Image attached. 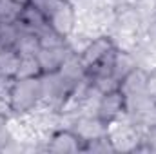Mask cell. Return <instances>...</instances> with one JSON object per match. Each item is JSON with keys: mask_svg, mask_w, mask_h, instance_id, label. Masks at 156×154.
Listing matches in <instances>:
<instances>
[{"mask_svg": "<svg viewBox=\"0 0 156 154\" xmlns=\"http://www.w3.org/2000/svg\"><path fill=\"white\" fill-rule=\"evenodd\" d=\"M35 7L45 15L49 26L60 33L64 38H69L76 29V7L73 0H29Z\"/></svg>", "mask_w": 156, "mask_h": 154, "instance_id": "obj_1", "label": "cell"}, {"mask_svg": "<svg viewBox=\"0 0 156 154\" xmlns=\"http://www.w3.org/2000/svg\"><path fill=\"white\" fill-rule=\"evenodd\" d=\"M42 103V78H15L9 94V113L27 114Z\"/></svg>", "mask_w": 156, "mask_h": 154, "instance_id": "obj_2", "label": "cell"}, {"mask_svg": "<svg viewBox=\"0 0 156 154\" xmlns=\"http://www.w3.org/2000/svg\"><path fill=\"white\" fill-rule=\"evenodd\" d=\"M40 78H42V103L51 111L60 113L67 103V100L71 98V94L75 93L76 83L67 80L60 71L42 75Z\"/></svg>", "mask_w": 156, "mask_h": 154, "instance_id": "obj_3", "label": "cell"}, {"mask_svg": "<svg viewBox=\"0 0 156 154\" xmlns=\"http://www.w3.org/2000/svg\"><path fill=\"white\" fill-rule=\"evenodd\" d=\"M94 114L98 116L104 123H107L109 127L113 123H116L123 114H127V103H125V98L120 93V89L100 94L96 109H94Z\"/></svg>", "mask_w": 156, "mask_h": 154, "instance_id": "obj_4", "label": "cell"}, {"mask_svg": "<svg viewBox=\"0 0 156 154\" xmlns=\"http://www.w3.org/2000/svg\"><path fill=\"white\" fill-rule=\"evenodd\" d=\"M115 47H116V44L113 42L111 37L100 35V37H96V38L91 40V42L78 53V56H80L83 67H85V69H91L94 64H98V62H100L107 53H111Z\"/></svg>", "mask_w": 156, "mask_h": 154, "instance_id": "obj_5", "label": "cell"}, {"mask_svg": "<svg viewBox=\"0 0 156 154\" xmlns=\"http://www.w3.org/2000/svg\"><path fill=\"white\" fill-rule=\"evenodd\" d=\"M47 151L56 154L83 152V142L73 129H60L49 138Z\"/></svg>", "mask_w": 156, "mask_h": 154, "instance_id": "obj_6", "label": "cell"}, {"mask_svg": "<svg viewBox=\"0 0 156 154\" xmlns=\"http://www.w3.org/2000/svg\"><path fill=\"white\" fill-rule=\"evenodd\" d=\"M71 129L82 138L83 143H85V142H91V140H96V138H100V136L109 134V125L104 123L96 114L78 116Z\"/></svg>", "mask_w": 156, "mask_h": 154, "instance_id": "obj_7", "label": "cell"}, {"mask_svg": "<svg viewBox=\"0 0 156 154\" xmlns=\"http://www.w3.org/2000/svg\"><path fill=\"white\" fill-rule=\"evenodd\" d=\"M71 53H73V49L67 44L58 45V47H40V51L37 53V58H38L40 67H42V75L60 71L62 64L66 62V58Z\"/></svg>", "mask_w": 156, "mask_h": 154, "instance_id": "obj_8", "label": "cell"}, {"mask_svg": "<svg viewBox=\"0 0 156 154\" xmlns=\"http://www.w3.org/2000/svg\"><path fill=\"white\" fill-rule=\"evenodd\" d=\"M18 24H20L24 29H27V31H31V33H35V35H37L38 31H42L44 27L49 26L45 15L40 11L38 7H35L33 4H29V2L22 7V13H20V18H18Z\"/></svg>", "mask_w": 156, "mask_h": 154, "instance_id": "obj_9", "label": "cell"}, {"mask_svg": "<svg viewBox=\"0 0 156 154\" xmlns=\"http://www.w3.org/2000/svg\"><path fill=\"white\" fill-rule=\"evenodd\" d=\"M60 73L67 78V80H71L73 83H76V85L87 78V69L83 67V64H82L78 53H75V51L66 58V62H64L62 67H60Z\"/></svg>", "mask_w": 156, "mask_h": 154, "instance_id": "obj_10", "label": "cell"}, {"mask_svg": "<svg viewBox=\"0 0 156 154\" xmlns=\"http://www.w3.org/2000/svg\"><path fill=\"white\" fill-rule=\"evenodd\" d=\"M134 67H136L134 56H133L131 53H127V51H120V49H116L115 67H113V78H116L118 82H122Z\"/></svg>", "mask_w": 156, "mask_h": 154, "instance_id": "obj_11", "label": "cell"}, {"mask_svg": "<svg viewBox=\"0 0 156 154\" xmlns=\"http://www.w3.org/2000/svg\"><path fill=\"white\" fill-rule=\"evenodd\" d=\"M20 65V54L15 49L0 51V76L15 78Z\"/></svg>", "mask_w": 156, "mask_h": 154, "instance_id": "obj_12", "label": "cell"}, {"mask_svg": "<svg viewBox=\"0 0 156 154\" xmlns=\"http://www.w3.org/2000/svg\"><path fill=\"white\" fill-rule=\"evenodd\" d=\"M20 33H22V26L18 22H11V24L0 22V51L15 49L16 42L20 38Z\"/></svg>", "mask_w": 156, "mask_h": 154, "instance_id": "obj_13", "label": "cell"}, {"mask_svg": "<svg viewBox=\"0 0 156 154\" xmlns=\"http://www.w3.org/2000/svg\"><path fill=\"white\" fill-rule=\"evenodd\" d=\"M15 51L20 54V56H26V54H37L40 51V42L38 37L27 29L22 27V33H20V38L15 45Z\"/></svg>", "mask_w": 156, "mask_h": 154, "instance_id": "obj_14", "label": "cell"}, {"mask_svg": "<svg viewBox=\"0 0 156 154\" xmlns=\"http://www.w3.org/2000/svg\"><path fill=\"white\" fill-rule=\"evenodd\" d=\"M42 76V67L38 64L37 54H26L20 56V65L15 78H38Z\"/></svg>", "mask_w": 156, "mask_h": 154, "instance_id": "obj_15", "label": "cell"}, {"mask_svg": "<svg viewBox=\"0 0 156 154\" xmlns=\"http://www.w3.org/2000/svg\"><path fill=\"white\" fill-rule=\"evenodd\" d=\"M24 5L26 4H16V2H11V0H0V22L2 24L18 22Z\"/></svg>", "mask_w": 156, "mask_h": 154, "instance_id": "obj_16", "label": "cell"}, {"mask_svg": "<svg viewBox=\"0 0 156 154\" xmlns=\"http://www.w3.org/2000/svg\"><path fill=\"white\" fill-rule=\"evenodd\" d=\"M37 37H38L40 47H58V45L67 44V38H64L60 33H56L51 26H47L42 31H38Z\"/></svg>", "mask_w": 156, "mask_h": 154, "instance_id": "obj_17", "label": "cell"}, {"mask_svg": "<svg viewBox=\"0 0 156 154\" xmlns=\"http://www.w3.org/2000/svg\"><path fill=\"white\" fill-rule=\"evenodd\" d=\"M83 152H116V149L111 142V136L105 134V136H100L96 140L85 142L83 143Z\"/></svg>", "mask_w": 156, "mask_h": 154, "instance_id": "obj_18", "label": "cell"}, {"mask_svg": "<svg viewBox=\"0 0 156 154\" xmlns=\"http://www.w3.org/2000/svg\"><path fill=\"white\" fill-rule=\"evenodd\" d=\"M116 20L123 29H134L138 26V11L134 7H123L122 11H118Z\"/></svg>", "mask_w": 156, "mask_h": 154, "instance_id": "obj_19", "label": "cell"}, {"mask_svg": "<svg viewBox=\"0 0 156 154\" xmlns=\"http://www.w3.org/2000/svg\"><path fill=\"white\" fill-rule=\"evenodd\" d=\"M144 145L147 152H156V125L144 129Z\"/></svg>", "mask_w": 156, "mask_h": 154, "instance_id": "obj_20", "label": "cell"}, {"mask_svg": "<svg viewBox=\"0 0 156 154\" xmlns=\"http://www.w3.org/2000/svg\"><path fill=\"white\" fill-rule=\"evenodd\" d=\"M147 96L151 102H156V67L153 71H147Z\"/></svg>", "mask_w": 156, "mask_h": 154, "instance_id": "obj_21", "label": "cell"}, {"mask_svg": "<svg viewBox=\"0 0 156 154\" xmlns=\"http://www.w3.org/2000/svg\"><path fill=\"white\" fill-rule=\"evenodd\" d=\"M9 143H13V136H11L9 129L4 127V129H0V151H5L9 147Z\"/></svg>", "mask_w": 156, "mask_h": 154, "instance_id": "obj_22", "label": "cell"}, {"mask_svg": "<svg viewBox=\"0 0 156 154\" xmlns=\"http://www.w3.org/2000/svg\"><path fill=\"white\" fill-rule=\"evenodd\" d=\"M7 127V114L5 113H0V129Z\"/></svg>", "mask_w": 156, "mask_h": 154, "instance_id": "obj_23", "label": "cell"}, {"mask_svg": "<svg viewBox=\"0 0 156 154\" xmlns=\"http://www.w3.org/2000/svg\"><path fill=\"white\" fill-rule=\"evenodd\" d=\"M11 2H16V4H27L29 0H11Z\"/></svg>", "mask_w": 156, "mask_h": 154, "instance_id": "obj_24", "label": "cell"}]
</instances>
